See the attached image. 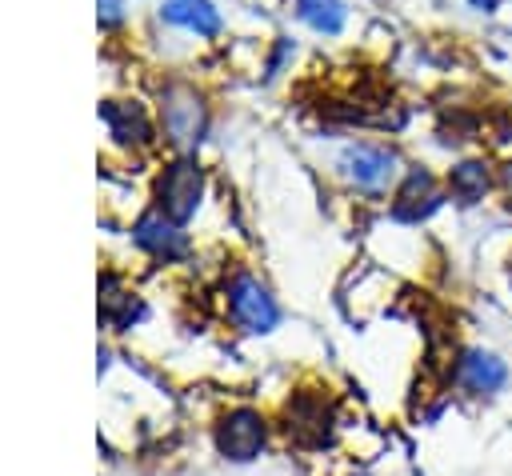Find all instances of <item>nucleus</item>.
Segmentation results:
<instances>
[{
    "label": "nucleus",
    "mask_w": 512,
    "mask_h": 476,
    "mask_svg": "<svg viewBox=\"0 0 512 476\" xmlns=\"http://www.w3.org/2000/svg\"><path fill=\"white\" fill-rule=\"evenodd\" d=\"M100 292H104V300H100L104 320H112V324L128 328V324L140 316V304H136V300L124 292V288H116V280H112V276H104V280H100Z\"/></svg>",
    "instance_id": "nucleus-14"
},
{
    "label": "nucleus",
    "mask_w": 512,
    "mask_h": 476,
    "mask_svg": "<svg viewBox=\"0 0 512 476\" xmlns=\"http://www.w3.org/2000/svg\"><path fill=\"white\" fill-rule=\"evenodd\" d=\"M288 436H296L300 444H324L332 432V412L324 404V396H296L288 408Z\"/></svg>",
    "instance_id": "nucleus-9"
},
{
    "label": "nucleus",
    "mask_w": 512,
    "mask_h": 476,
    "mask_svg": "<svg viewBox=\"0 0 512 476\" xmlns=\"http://www.w3.org/2000/svg\"><path fill=\"white\" fill-rule=\"evenodd\" d=\"M100 16H104V24H116L120 20V4L116 0H100Z\"/></svg>",
    "instance_id": "nucleus-15"
},
{
    "label": "nucleus",
    "mask_w": 512,
    "mask_h": 476,
    "mask_svg": "<svg viewBox=\"0 0 512 476\" xmlns=\"http://www.w3.org/2000/svg\"><path fill=\"white\" fill-rule=\"evenodd\" d=\"M472 8H480V12H492V8H496V0H472Z\"/></svg>",
    "instance_id": "nucleus-16"
},
{
    "label": "nucleus",
    "mask_w": 512,
    "mask_h": 476,
    "mask_svg": "<svg viewBox=\"0 0 512 476\" xmlns=\"http://www.w3.org/2000/svg\"><path fill=\"white\" fill-rule=\"evenodd\" d=\"M100 116L112 128V136L124 140V144H148L152 140V128H148V120H144V112L136 104L108 100V104H100Z\"/></svg>",
    "instance_id": "nucleus-10"
},
{
    "label": "nucleus",
    "mask_w": 512,
    "mask_h": 476,
    "mask_svg": "<svg viewBox=\"0 0 512 476\" xmlns=\"http://www.w3.org/2000/svg\"><path fill=\"white\" fill-rule=\"evenodd\" d=\"M212 444H216V452H220L224 460L248 464V460H256V456L264 452V444H268V420H264L256 408H248V404L228 408V412L216 420V428H212Z\"/></svg>",
    "instance_id": "nucleus-1"
},
{
    "label": "nucleus",
    "mask_w": 512,
    "mask_h": 476,
    "mask_svg": "<svg viewBox=\"0 0 512 476\" xmlns=\"http://www.w3.org/2000/svg\"><path fill=\"white\" fill-rule=\"evenodd\" d=\"M452 384L468 396H496L508 384V364L492 348H464L452 360Z\"/></svg>",
    "instance_id": "nucleus-5"
},
{
    "label": "nucleus",
    "mask_w": 512,
    "mask_h": 476,
    "mask_svg": "<svg viewBox=\"0 0 512 476\" xmlns=\"http://www.w3.org/2000/svg\"><path fill=\"white\" fill-rule=\"evenodd\" d=\"M508 284H512V268H508Z\"/></svg>",
    "instance_id": "nucleus-19"
},
{
    "label": "nucleus",
    "mask_w": 512,
    "mask_h": 476,
    "mask_svg": "<svg viewBox=\"0 0 512 476\" xmlns=\"http://www.w3.org/2000/svg\"><path fill=\"white\" fill-rule=\"evenodd\" d=\"M396 152L384 144H348L340 152V172L360 188V192H384L388 180L396 176Z\"/></svg>",
    "instance_id": "nucleus-6"
},
{
    "label": "nucleus",
    "mask_w": 512,
    "mask_h": 476,
    "mask_svg": "<svg viewBox=\"0 0 512 476\" xmlns=\"http://www.w3.org/2000/svg\"><path fill=\"white\" fill-rule=\"evenodd\" d=\"M448 188H452V196H456L460 204H476V200H484V192L492 188V172H488L484 160H460V164H452V172H448Z\"/></svg>",
    "instance_id": "nucleus-12"
},
{
    "label": "nucleus",
    "mask_w": 512,
    "mask_h": 476,
    "mask_svg": "<svg viewBox=\"0 0 512 476\" xmlns=\"http://www.w3.org/2000/svg\"><path fill=\"white\" fill-rule=\"evenodd\" d=\"M164 20L192 28L200 36H216L220 32V12L212 8V0H168L164 4Z\"/></svg>",
    "instance_id": "nucleus-11"
},
{
    "label": "nucleus",
    "mask_w": 512,
    "mask_h": 476,
    "mask_svg": "<svg viewBox=\"0 0 512 476\" xmlns=\"http://www.w3.org/2000/svg\"><path fill=\"white\" fill-rule=\"evenodd\" d=\"M228 316H232L236 328H244L252 336L272 332L280 324V308H276L272 292L256 276H248V272L232 276V284H228Z\"/></svg>",
    "instance_id": "nucleus-4"
},
{
    "label": "nucleus",
    "mask_w": 512,
    "mask_h": 476,
    "mask_svg": "<svg viewBox=\"0 0 512 476\" xmlns=\"http://www.w3.org/2000/svg\"><path fill=\"white\" fill-rule=\"evenodd\" d=\"M160 116H164V132L176 148H196L204 140L208 108L192 84H168L160 96Z\"/></svg>",
    "instance_id": "nucleus-2"
},
{
    "label": "nucleus",
    "mask_w": 512,
    "mask_h": 476,
    "mask_svg": "<svg viewBox=\"0 0 512 476\" xmlns=\"http://www.w3.org/2000/svg\"><path fill=\"white\" fill-rule=\"evenodd\" d=\"M200 192H204V172H200V164L188 160V156H180V160H172V164L164 168V176L156 180V208H160V216H168L172 224H184V220L196 212Z\"/></svg>",
    "instance_id": "nucleus-3"
},
{
    "label": "nucleus",
    "mask_w": 512,
    "mask_h": 476,
    "mask_svg": "<svg viewBox=\"0 0 512 476\" xmlns=\"http://www.w3.org/2000/svg\"><path fill=\"white\" fill-rule=\"evenodd\" d=\"M352 476H372V472H352Z\"/></svg>",
    "instance_id": "nucleus-18"
},
{
    "label": "nucleus",
    "mask_w": 512,
    "mask_h": 476,
    "mask_svg": "<svg viewBox=\"0 0 512 476\" xmlns=\"http://www.w3.org/2000/svg\"><path fill=\"white\" fill-rule=\"evenodd\" d=\"M504 180H508V184H512V164H508V168H504Z\"/></svg>",
    "instance_id": "nucleus-17"
},
{
    "label": "nucleus",
    "mask_w": 512,
    "mask_h": 476,
    "mask_svg": "<svg viewBox=\"0 0 512 476\" xmlns=\"http://www.w3.org/2000/svg\"><path fill=\"white\" fill-rule=\"evenodd\" d=\"M296 12L304 24H312L324 36H336L344 28V0H296Z\"/></svg>",
    "instance_id": "nucleus-13"
},
{
    "label": "nucleus",
    "mask_w": 512,
    "mask_h": 476,
    "mask_svg": "<svg viewBox=\"0 0 512 476\" xmlns=\"http://www.w3.org/2000/svg\"><path fill=\"white\" fill-rule=\"evenodd\" d=\"M440 200L444 196L436 188V176L428 168H408V176H404V184L396 188V200H392V220L420 224L440 208Z\"/></svg>",
    "instance_id": "nucleus-7"
},
{
    "label": "nucleus",
    "mask_w": 512,
    "mask_h": 476,
    "mask_svg": "<svg viewBox=\"0 0 512 476\" xmlns=\"http://www.w3.org/2000/svg\"><path fill=\"white\" fill-rule=\"evenodd\" d=\"M132 240H136L144 252L164 256V260H176V256H184V252H188L184 232H180L168 216H160V212L140 216V220H136V228H132Z\"/></svg>",
    "instance_id": "nucleus-8"
}]
</instances>
